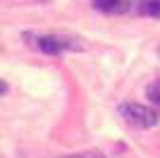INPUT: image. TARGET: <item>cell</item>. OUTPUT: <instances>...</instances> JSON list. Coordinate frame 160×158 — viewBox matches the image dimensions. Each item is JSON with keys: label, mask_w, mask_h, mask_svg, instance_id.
<instances>
[{"label": "cell", "mask_w": 160, "mask_h": 158, "mask_svg": "<svg viewBox=\"0 0 160 158\" xmlns=\"http://www.w3.org/2000/svg\"><path fill=\"white\" fill-rule=\"evenodd\" d=\"M120 115L124 118L127 125L139 127V129L155 127V122H158L155 110H151V108H146V105H141V103H124V105H120Z\"/></svg>", "instance_id": "cell-1"}, {"label": "cell", "mask_w": 160, "mask_h": 158, "mask_svg": "<svg viewBox=\"0 0 160 158\" xmlns=\"http://www.w3.org/2000/svg\"><path fill=\"white\" fill-rule=\"evenodd\" d=\"M36 46H38L43 53H48V55H58V53H65V50H77V48H81L79 43H77V39H69V36H55V34H50V36H41Z\"/></svg>", "instance_id": "cell-2"}, {"label": "cell", "mask_w": 160, "mask_h": 158, "mask_svg": "<svg viewBox=\"0 0 160 158\" xmlns=\"http://www.w3.org/2000/svg\"><path fill=\"white\" fill-rule=\"evenodd\" d=\"M93 5L108 14H124L132 7V0H93Z\"/></svg>", "instance_id": "cell-3"}, {"label": "cell", "mask_w": 160, "mask_h": 158, "mask_svg": "<svg viewBox=\"0 0 160 158\" xmlns=\"http://www.w3.org/2000/svg\"><path fill=\"white\" fill-rule=\"evenodd\" d=\"M139 12L143 17L160 19V0H139Z\"/></svg>", "instance_id": "cell-4"}, {"label": "cell", "mask_w": 160, "mask_h": 158, "mask_svg": "<svg viewBox=\"0 0 160 158\" xmlns=\"http://www.w3.org/2000/svg\"><path fill=\"white\" fill-rule=\"evenodd\" d=\"M146 93H148V101H151V103H153L155 108L160 110V79L148 86V91H146Z\"/></svg>", "instance_id": "cell-5"}, {"label": "cell", "mask_w": 160, "mask_h": 158, "mask_svg": "<svg viewBox=\"0 0 160 158\" xmlns=\"http://www.w3.org/2000/svg\"><path fill=\"white\" fill-rule=\"evenodd\" d=\"M67 158H105V156L98 151H84V153H74V156H67Z\"/></svg>", "instance_id": "cell-6"}]
</instances>
